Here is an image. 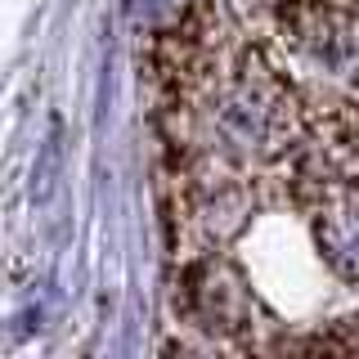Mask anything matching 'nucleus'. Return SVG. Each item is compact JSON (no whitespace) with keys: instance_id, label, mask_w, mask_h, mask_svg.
<instances>
[]
</instances>
